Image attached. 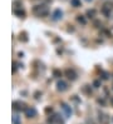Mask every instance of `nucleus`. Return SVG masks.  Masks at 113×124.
Returning <instances> with one entry per match:
<instances>
[{"label": "nucleus", "instance_id": "dca6fc26", "mask_svg": "<svg viewBox=\"0 0 113 124\" xmlns=\"http://www.w3.org/2000/svg\"><path fill=\"white\" fill-rule=\"evenodd\" d=\"M93 85H94L95 88H99V85H101V82H99V80H95V82L93 83Z\"/></svg>", "mask_w": 113, "mask_h": 124}, {"label": "nucleus", "instance_id": "a211bd4d", "mask_svg": "<svg viewBox=\"0 0 113 124\" xmlns=\"http://www.w3.org/2000/svg\"><path fill=\"white\" fill-rule=\"evenodd\" d=\"M45 112H47V113H49V112H52V108H47V109H45Z\"/></svg>", "mask_w": 113, "mask_h": 124}, {"label": "nucleus", "instance_id": "0eeeda50", "mask_svg": "<svg viewBox=\"0 0 113 124\" xmlns=\"http://www.w3.org/2000/svg\"><path fill=\"white\" fill-rule=\"evenodd\" d=\"M66 74H67V77L69 79H72V80H74V79L77 78V74H75V72L73 69H67L66 70Z\"/></svg>", "mask_w": 113, "mask_h": 124}, {"label": "nucleus", "instance_id": "7ed1b4c3", "mask_svg": "<svg viewBox=\"0 0 113 124\" xmlns=\"http://www.w3.org/2000/svg\"><path fill=\"white\" fill-rule=\"evenodd\" d=\"M56 89H58L59 92H66L68 89V84L64 80H59L58 84H56Z\"/></svg>", "mask_w": 113, "mask_h": 124}, {"label": "nucleus", "instance_id": "f03ea898", "mask_svg": "<svg viewBox=\"0 0 113 124\" xmlns=\"http://www.w3.org/2000/svg\"><path fill=\"white\" fill-rule=\"evenodd\" d=\"M49 123L50 124H64V122H63V119L60 118L59 115H53L52 118H49Z\"/></svg>", "mask_w": 113, "mask_h": 124}, {"label": "nucleus", "instance_id": "6e6552de", "mask_svg": "<svg viewBox=\"0 0 113 124\" xmlns=\"http://www.w3.org/2000/svg\"><path fill=\"white\" fill-rule=\"evenodd\" d=\"M13 124H20V117L18 114H14V115H13Z\"/></svg>", "mask_w": 113, "mask_h": 124}, {"label": "nucleus", "instance_id": "aec40b11", "mask_svg": "<svg viewBox=\"0 0 113 124\" xmlns=\"http://www.w3.org/2000/svg\"><path fill=\"white\" fill-rule=\"evenodd\" d=\"M112 104H113V99H112Z\"/></svg>", "mask_w": 113, "mask_h": 124}, {"label": "nucleus", "instance_id": "4468645a", "mask_svg": "<svg viewBox=\"0 0 113 124\" xmlns=\"http://www.w3.org/2000/svg\"><path fill=\"white\" fill-rule=\"evenodd\" d=\"M54 75L55 77H62V72H59V70H54Z\"/></svg>", "mask_w": 113, "mask_h": 124}, {"label": "nucleus", "instance_id": "39448f33", "mask_svg": "<svg viewBox=\"0 0 113 124\" xmlns=\"http://www.w3.org/2000/svg\"><path fill=\"white\" fill-rule=\"evenodd\" d=\"M25 114H27L28 118H34V117L37 115V110L34 109V108H30L29 107V108L25 109Z\"/></svg>", "mask_w": 113, "mask_h": 124}, {"label": "nucleus", "instance_id": "f8f14e48", "mask_svg": "<svg viewBox=\"0 0 113 124\" xmlns=\"http://www.w3.org/2000/svg\"><path fill=\"white\" fill-rule=\"evenodd\" d=\"M77 20L78 21H79V23H82V24H85L87 23V20L84 19V18L83 16H82V15H78V18H77Z\"/></svg>", "mask_w": 113, "mask_h": 124}, {"label": "nucleus", "instance_id": "1a4fd4ad", "mask_svg": "<svg viewBox=\"0 0 113 124\" xmlns=\"http://www.w3.org/2000/svg\"><path fill=\"white\" fill-rule=\"evenodd\" d=\"M71 4H72L74 8H79V6L82 5V4H80V0H71Z\"/></svg>", "mask_w": 113, "mask_h": 124}, {"label": "nucleus", "instance_id": "ddd939ff", "mask_svg": "<svg viewBox=\"0 0 113 124\" xmlns=\"http://www.w3.org/2000/svg\"><path fill=\"white\" fill-rule=\"evenodd\" d=\"M15 14H16V15H20L21 18H23V16L25 15V13H24L23 10H15Z\"/></svg>", "mask_w": 113, "mask_h": 124}, {"label": "nucleus", "instance_id": "2eb2a0df", "mask_svg": "<svg viewBox=\"0 0 113 124\" xmlns=\"http://www.w3.org/2000/svg\"><path fill=\"white\" fill-rule=\"evenodd\" d=\"M87 15H88V16H90V18H92V16L94 15V10H88V11H87Z\"/></svg>", "mask_w": 113, "mask_h": 124}, {"label": "nucleus", "instance_id": "423d86ee", "mask_svg": "<svg viewBox=\"0 0 113 124\" xmlns=\"http://www.w3.org/2000/svg\"><path fill=\"white\" fill-rule=\"evenodd\" d=\"M62 108H63V110H64V113H66V115H67V117H71V115H72L73 110H72V108L69 107L68 104L63 103V104H62Z\"/></svg>", "mask_w": 113, "mask_h": 124}, {"label": "nucleus", "instance_id": "20e7f679", "mask_svg": "<svg viewBox=\"0 0 113 124\" xmlns=\"http://www.w3.org/2000/svg\"><path fill=\"white\" fill-rule=\"evenodd\" d=\"M53 20H55V21H58V20H60L63 18V11L60 10V9H56V10H54V13H53Z\"/></svg>", "mask_w": 113, "mask_h": 124}, {"label": "nucleus", "instance_id": "9d476101", "mask_svg": "<svg viewBox=\"0 0 113 124\" xmlns=\"http://www.w3.org/2000/svg\"><path fill=\"white\" fill-rule=\"evenodd\" d=\"M13 107H14V109H23V103L14 101V103H13Z\"/></svg>", "mask_w": 113, "mask_h": 124}, {"label": "nucleus", "instance_id": "6ab92c4d", "mask_svg": "<svg viewBox=\"0 0 113 124\" xmlns=\"http://www.w3.org/2000/svg\"><path fill=\"white\" fill-rule=\"evenodd\" d=\"M85 1H92V0H85Z\"/></svg>", "mask_w": 113, "mask_h": 124}, {"label": "nucleus", "instance_id": "9b49d317", "mask_svg": "<svg viewBox=\"0 0 113 124\" xmlns=\"http://www.w3.org/2000/svg\"><path fill=\"white\" fill-rule=\"evenodd\" d=\"M19 39L21 41H28V38H27V33H21V35L19 37Z\"/></svg>", "mask_w": 113, "mask_h": 124}, {"label": "nucleus", "instance_id": "f3484780", "mask_svg": "<svg viewBox=\"0 0 113 124\" xmlns=\"http://www.w3.org/2000/svg\"><path fill=\"white\" fill-rule=\"evenodd\" d=\"M103 79H108V74L107 73H103Z\"/></svg>", "mask_w": 113, "mask_h": 124}, {"label": "nucleus", "instance_id": "f257e3e1", "mask_svg": "<svg viewBox=\"0 0 113 124\" xmlns=\"http://www.w3.org/2000/svg\"><path fill=\"white\" fill-rule=\"evenodd\" d=\"M33 13L38 16H45L48 15V8L45 5H37L33 8Z\"/></svg>", "mask_w": 113, "mask_h": 124}]
</instances>
